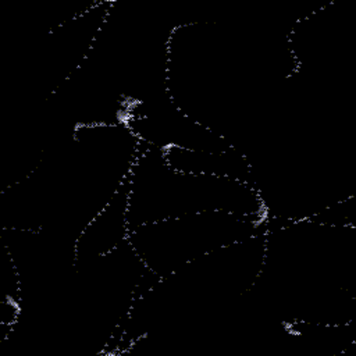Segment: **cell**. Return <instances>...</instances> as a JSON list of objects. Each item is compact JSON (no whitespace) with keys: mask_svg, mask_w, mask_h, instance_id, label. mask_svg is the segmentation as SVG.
<instances>
[{"mask_svg":"<svg viewBox=\"0 0 356 356\" xmlns=\"http://www.w3.org/2000/svg\"><path fill=\"white\" fill-rule=\"evenodd\" d=\"M125 188L131 231L149 222L204 211L266 220L261 197L252 184L175 170L160 150L140 147Z\"/></svg>","mask_w":356,"mask_h":356,"instance_id":"6da1fadb","label":"cell"},{"mask_svg":"<svg viewBox=\"0 0 356 356\" xmlns=\"http://www.w3.org/2000/svg\"><path fill=\"white\" fill-rule=\"evenodd\" d=\"M264 218L225 211H204L134 228L129 245L156 278L218 249L264 232Z\"/></svg>","mask_w":356,"mask_h":356,"instance_id":"7a4b0ae2","label":"cell"},{"mask_svg":"<svg viewBox=\"0 0 356 356\" xmlns=\"http://www.w3.org/2000/svg\"><path fill=\"white\" fill-rule=\"evenodd\" d=\"M125 185L78 235L74 245L75 264L92 261L128 243L131 227Z\"/></svg>","mask_w":356,"mask_h":356,"instance_id":"3957f363","label":"cell"}]
</instances>
